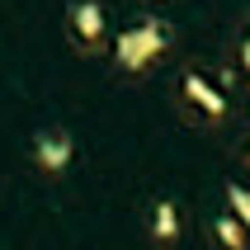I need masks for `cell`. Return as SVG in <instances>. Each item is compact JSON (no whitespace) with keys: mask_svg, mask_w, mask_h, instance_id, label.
I'll list each match as a JSON object with an SVG mask.
<instances>
[{"mask_svg":"<svg viewBox=\"0 0 250 250\" xmlns=\"http://www.w3.org/2000/svg\"><path fill=\"white\" fill-rule=\"evenodd\" d=\"M217 241H222L227 250H246V227H241L236 217H217Z\"/></svg>","mask_w":250,"mask_h":250,"instance_id":"obj_5","label":"cell"},{"mask_svg":"<svg viewBox=\"0 0 250 250\" xmlns=\"http://www.w3.org/2000/svg\"><path fill=\"white\" fill-rule=\"evenodd\" d=\"M246 161H250V142H246Z\"/></svg>","mask_w":250,"mask_h":250,"instance_id":"obj_9","label":"cell"},{"mask_svg":"<svg viewBox=\"0 0 250 250\" xmlns=\"http://www.w3.org/2000/svg\"><path fill=\"white\" fill-rule=\"evenodd\" d=\"M184 95L194 99L208 118H222V113H227V95H222V90H212V85L203 81V76H194V71L184 76Z\"/></svg>","mask_w":250,"mask_h":250,"instance_id":"obj_3","label":"cell"},{"mask_svg":"<svg viewBox=\"0 0 250 250\" xmlns=\"http://www.w3.org/2000/svg\"><path fill=\"white\" fill-rule=\"evenodd\" d=\"M166 42H170V33H166V24H137V28H127V33H118V42H113V57H118V66L123 71H146L156 62V57L166 52Z\"/></svg>","mask_w":250,"mask_h":250,"instance_id":"obj_1","label":"cell"},{"mask_svg":"<svg viewBox=\"0 0 250 250\" xmlns=\"http://www.w3.org/2000/svg\"><path fill=\"white\" fill-rule=\"evenodd\" d=\"M71 33L85 47H99V38H104V10H99L95 0H76L71 5Z\"/></svg>","mask_w":250,"mask_h":250,"instance_id":"obj_2","label":"cell"},{"mask_svg":"<svg viewBox=\"0 0 250 250\" xmlns=\"http://www.w3.org/2000/svg\"><path fill=\"white\" fill-rule=\"evenodd\" d=\"M241 62H246V71H250V38H246V52H241Z\"/></svg>","mask_w":250,"mask_h":250,"instance_id":"obj_8","label":"cell"},{"mask_svg":"<svg viewBox=\"0 0 250 250\" xmlns=\"http://www.w3.org/2000/svg\"><path fill=\"white\" fill-rule=\"evenodd\" d=\"M33 156H38L42 170H62L71 161V137H66V132H42L38 146H33Z\"/></svg>","mask_w":250,"mask_h":250,"instance_id":"obj_4","label":"cell"},{"mask_svg":"<svg viewBox=\"0 0 250 250\" xmlns=\"http://www.w3.org/2000/svg\"><path fill=\"white\" fill-rule=\"evenodd\" d=\"M180 231V217H175V203H156V236L170 241Z\"/></svg>","mask_w":250,"mask_h":250,"instance_id":"obj_7","label":"cell"},{"mask_svg":"<svg viewBox=\"0 0 250 250\" xmlns=\"http://www.w3.org/2000/svg\"><path fill=\"white\" fill-rule=\"evenodd\" d=\"M227 203H231V212H236V222L250 231V189H241V184H231L227 189Z\"/></svg>","mask_w":250,"mask_h":250,"instance_id":"obj_6","label":"cell"}]
</instances>
